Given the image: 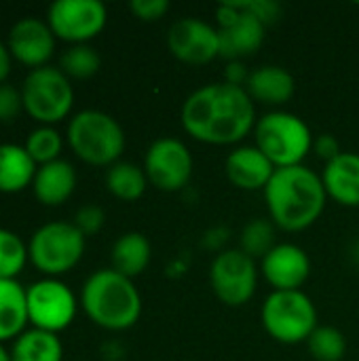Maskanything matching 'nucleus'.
<instances>
[{"label":"nucleus","instance_id":"35","mask_svg":"<svg viewBox=\"0 0 359 361\" xmlns=\"http://www.w3.org/2000/svg\"><path fill=\"white\" fill-rule=\"evenodd\" d=\"M313 148H315V152L320 154V159H324L326 163L334 161V159L343 152L339 140H336L332 133H324V135H320L317 140H313Z\"/></svg>","mask_w":359,"mask_h":361},{"label":"nucleus","instance_id":"38","mask_svg":"<svg viewBox=\"0 0 359 361\" xmlns=\"http://www.w3.org/2000/svg\"><path fill=\"white\" fill-rule=\"evenodd\" d=\"M0 361H11V353L2 347V343H0Z\"/></svg>","mask_w":359,"mask_h":361},{"label":"nucleus","instance_id":"27","mask_svg":"<svg viewBox=\"0 0 359 361\" xmlns=\"http://www.w3.org/2000/svg\"><path fill=\"white\" fill-rule=\"evenodd\" d=\"M275 224L267 218L250 220L241 231V252L250 258H264L275 247Z\"/></svg>","mask_w":359,"mask_h":361},{"label":"nucleus","instance_id":"37","mask_svg":"<svg viewBox=\"0 0 359 361\" xmlns=\"http://www.w3.org/2000/svg\"><path fill=\"white\" fill-rule=\"evenodd\" d=\"M8 74H11V51L6 44L0 42V85H4Z\"/></svg>","mask_w":359,"mask_h":361},{"label":"nucleus","instance_id":"9","mask_svg":"<svg viewBox=\"0 0 359 361\" xmlns=\"http://www.w3.org/2000/svg\"><path fill=\"white\" fill-rule=\"evenodd\" d=\"M28 322L36 330L57 334L66 330L76 315V296L59 279L49 277L32 283L25 290Z\"/></svg>","mask_w":359,"mask_h":361},{"label":"nucleus","instance_id":"24","mask_svg":"<svg viewBox=\"0 0 359 361\" xmlns=\"http://www.w3.org/2000/svg\"><path fill=\"white\" fill-rule=\"evenodd\" d=\"M63 347L57 334L44 330H25L11 349V361H61Z\"/></svg>","mask_w":359,"mask_h":361},{"label":"nucleus","instance_id":"15","mask_svg":"<svg viewBox=\"0 0 359 361\" xmlns=\"http://www.w3.org/2000/svg\"><path fill=\"white\" fill-rule=\"evenodd\" d=\"M55 34L49 23L38 17L19 19L8 32V51L21 63L40 68L53 55Z\"/></svg>","mask_w":359,"mask_h":361},{"label":"nucleus","instance_id":"4","mask_svg":"<svg viewBox=\"0 0 359 361\" xmlns=\"http://www.w3.org/2000/svg\"><path fill=\"white\" fill-rule=\"evenodd\" d=\"M256 148L275 165L279 167H294L303 165L305 157L313 148V133L309 125L284 110H275L258 118L256 127Z\"/></svg>","mask_w":359,"mask_h":361},{"label":"nucleus","instance_id":"5","mask_svg":"<svg viewBox=\"0 0 359 361\" xmlns=\"http://www.w3.org/2000/svg\"><path fill=\"white\" fill-rule=\"evenodd\" d=\"M68 142L78 159L91 165H114L125 150L123 127L102 110H83L68 125Z\"/></svg>","mask_w":359,"mask_h":361},{"label":"nucleus","instance_id":"3","mask_svg":"<svg viewBox=\"0 0 359 361\" xmlns=\"http://www.w3.org/2000/svg\"><path fill=\"white\" fill-rule=\"evenodd\" d=\"M80 305L89 319L104 330L123 332L138 324L142 298L133 281L114 269L95 271L83 286Z\"/></svg>","mask_w":359,"mask_h":361},{"label":"nucleus","instance_id":"14","mask_svg":"<svg viewBox=\"0 0 359 361\" xmlns=\"http://www.w3.org/2000/svg\"><path fill=\"white\" fill-rule=\"evenodd\" d=\"M262 275L277 292L300 290L311 275L309 254L294 243H277L262 258Z\"/></svg>","mask_w":359,"mask_h":361},{"label":"nucleus","instance_id":"33","mask_svg":"<svg viewBox=\"0 0 359 361\" xmlns=\"http://www.w3.org/2000/svg\"><path fill=\"white\" fill-rule=\"evenodd\" d=\"M131 13L142 21H157L169 11L167 0H131Z\"/></svg>","mask_w":359,"mask_h":361},{"label":"nucleus","instance_id":"25","mask_svg":"<svg viewBox=\"0 0 359 361\" xmlns=\"http://www.w3.org/2000/svg\"><path fill=\"white\" fill-rule=\"evenodd\" d=\"M148 184L146 171L142 167H138L135 163H127V161H118L114 165H110L108 173H106V186L108 190L123 201H135L144 195Z\"/></svg>","mask_w":359,"mask_h":361},{"label":"nucleus","instance_id":"6","mask_svg":"<svg viewBox=\"0 0 359 361\" xmlns=\"http://www.w3.org/2000/svg\"><path fill=\"white\" fill-rule=\"evenodd\" d=\"M267 334L281 345L307 343L317 328V309L303 290H273L260 311Z\"/></svg>","mask_w":359,"mask_h":361},{"label":"nucleus","instance_id":"30","mask_svg":"<svg viewBox=\"0 0 359 361\" xmlns=\"http://www.w3.org/2000/svg\"><path fill=\"white\" fill-rule=\"evenodd\" d=\"M61 146H63V142H61L59 131H55L49 125L34 129L28 135V142H25L28 154L34 159V163H40V165H47L51 161H57L59 159V152H61Z\"/></svg>","mask_w":359,"mask_h":361},{"label":"nucleus","instance_id":"20","mask_svg":"<svg viewBox=\"0 0 359 361\" xmlns=\"http://www.w3.org/2000/svg\"><path fill=\"white\" fill-rule=\"evenodd\" d=\"M294 76L281 66H262L250 72V78L245 82V91L252 99L273 106L286 104L294 95Z\"/></svg>","mask_w":359,"mask_h":361},{"label":"nucleus","instance_id":"22","mask_svg":"<svg viewBox=\"0 0 359 361\" xmlns=\"http://www.w3.org/2000/svg\"><path fill=\"white\" fill-rule=\"evenodd\" d=\"M36 163L25 146L0 144V192H19L36 176Z\"/></svg>","mask_w":359,"mask_h":361},{"label":"nucleus","instance_id":"21","mask_svg":"<svg viewBox=\"0 0 359 361\" xmlns=\"http://www.w3.org/2000/svg\"><path fill=\"white\" fill-rule=\"evenodd\" d=\"M28 296L17 279H0V343L25 332Z\"/></svg>","mask_w":359,"mask_h":361},{"label":"nucleus","instance_id":"11","mask_svg":"<svg viewBox=\"0 0 359 361\" xmlns=\"http://www.w3.org/2000/svg\"><path fill=\"white\" fill-rule=\"evenodd\" d=\"M106 19L108 11L99 0H55L47 15L51 32L74 44H87V40L95 38Z\"/></svg>","mask_w":359,"mask_h":361},{"label":"nucleus","instance_id":"2","mask_svg":"<svg viewBox=\"0 0 359 361\" xmlns=\"http://www.w3.org/2000/svg\"><path fill=\"white\" fill-rule=\"evenodd\" d=\"M264 201L275 226L298 233L320 220L328 192L322 176L305 165L279 167L264 188Z\"/></svg>","mask_w":359,"mask_h":361},{"label":"nucleus","instance_id":"31","mask_svg":"<svg viewBox=\"0 0 359 361\" xmlns=\"http://www.w3.org/2000/svg\"><path fill=\"white\" fill-rule=\"evenodd\" d=\"M106 222V216H104V209L97 207V205H83L76 216H74V226L87 237V235H93L97 233Z\"/></svg>","mask_w":359,"mask_h":361},{"label":"nucleus","instance_id":"32","mask_svg":"<svg viewBox=\"0 0 359 361\" xmlns=\"http://www.w3.org/2000/svg\"><path fill=\"white\" fill-rule=\"evenodd\" d=\"M21 108H23L21 91H17L11 85H0V123L13 121Z\"/></svg>","mask_w":359,"mask_h":361},{"label":"nucleus","instance_id":"26","mask_svg":"<svg viewBox=\"0 0 359 361\" xmlns=\"http://www.w3.org/2000/svg\"><path fill=\"white\" fill-rule=\"evenodd\" d=\"M307 345L315 361H343L347 353V338L334 326H317Z\"/></svg>","mask_w":359,"mask_h":361},{"label":"nucleus","instance_id":"13","mask_svg":"<svg viewBox=\"0 0 359 361\" xmlns=\"http://www.w3.org/2000/svg\"><path fill=\"white\" fill-rule=\"evenodd\" d=\"M167 47L171 55L190 66H203L220 57L218 27L197 17L178 19L167 32Z\"/></svg>","mask_w":359,"mask_h":361},{"label":"nucleus","instance_id":"7","mask_svg":"<svg viewBox=\"0 0 359 361\" xmlns=\"http://www.w3.org/2000/svg\"><path fill=\"white\" fill-rule=\"evenodd\" d=\"M85 254V235L74 222L42 224L30 239L28 256L44 275H63L74 269Z\"/></svg>","mask_w":359,"mask_h":361},{"label":"nucleus","instance_id":"16","mask_svg":"<svg viewBox=\"0 0 359 361\" xmlns=\"http://www.w3.org/2000/svg\"><path fill=\"white\" fill-rule=\"evenodd\" d=\"M226 178L241 190H264L275 173V165L256 148L239 146L226 157Z\"/></svg>","mask_w":359,"mask_h":361},{"label":"nucleus","instance_id":"17","mask_svg":"<svg viewBox=\"0 0 359 361\" xmlns=\"http://www.w3.org/2000/svg\"><path fill=\"white\" fill-rule=\"evenodd\" d=\"M218 34H220V57L229 61H239L241 57H248L262 47L267 25L258 17L248 13L241 2L239 19L226 27H218Z\"/></svg>","mask_w":359,"mask_h":361},{"label":"nucleus","instance_id":"18","mask_svg":"<svg viewBox=\"0 0 359 361\" xmlns=\"http://www.w3.org/2000/svg\"><path fill=\"white\" fill-rule=\"evenodd\" d=\"M324 188L328 197L345 207H359V154L341 152L334 161L326 163Z\"/></svg>","mask_w":359,"mask_h":361},{"label":"nucleus","instance_id":"19","mask_svg":"<svg viewBox=\"0 0 359 361\" xmlns=\"http://www.w3.org/2000/svg\"><path fill=\"white\" fill-rule=\"evenodd\" d=\"M34 195L44 205H61L66 203L76 188V169L72 163L57 159L47 165H40L34 176Z\"/></svg>","mask_w":359,"mask_h":361},{"label":"nucleus","instance_id":"34","mask_svg":"<svg viewBox=\"0 0 359 361\" xmlns=\"http://www.w3.org/2000/svg\"><path fill=\"white\" fill-rule=\"evenodd\" d=\"M243 8L258 17L264 25H271L281 17V4L273 0H248L243 2Z\"/></svg>","mask_w":359,"mask_h":361},{"label":"nucleus","instance_id":"1","mask_svg":"<svg viewBox=\"0 0 359 361\" xmlns=\"http://www.w3.org/2000/svg\"><path fill=\"white\" fill-rule=\"evenodd\" d=\"M180 121L195 140L229 146L241 142L256 127V108L245 87L224 80L190 93L182 106Z\"/></svg>","mask_w":359,"mask_h":361},{"label":"nucleus","instance_id":"10","mask_svg":"<svg viewBox=\"0 0 359 361\" xmlns=\"http://www.w3.org/2000/svg\"><path fill=\"white\" fill-rule=\"evenodd\" d=\"M209 281L222 305L243 307L252 300L258 286L256 260L241 250H224L209 267Z\"/></svg>","mask_w":359,"mask_h":361},{"label":"nucleus","instance_id":"29","mask_svg":"<svg viewBox=\"0 0 359 361\" xmlns=\"http://www.w3.org/2000/svg\"><path fill=\"white\" fill-rule=\"evenodd\" d=\"M28 260L25 243L11 231L0 228V279H15Z\"/></svg>","mask_w":359,"mask_h":361},{"label":"nucleus","instance_id":"28","mask_svg":"<svg viewBox=\"0 0 359 361\" xmlns=\"http://www.w3.org/2000/svg\"><path fill=\"white\" fill-rule=\"evenodd\" d=\"M61 72L66 76H74V78H89L93 76L99 66V53L89 47V44H72L63 55H61V63H59Z\"/></svg>","mask_w":359,"mask_h":361},{"label":"nucleus","instance_id":"36","mask_svg":"<svg viewBox=\"0 0 359 361\" xmlns=\"http://www.w3.org/2000/svg\"><path fill=\"white\" fill-rule=\"evenodd\" d=\"M248 78H250V74L245 72V66L241 61H231L229 63V68H226V82L241 87L243 82H248Z\"/></svg>","mask_w":359,"mask_h":361},{"label":"nucleus","instance_id":"23","mask_svg":"<svg viewBox=\"0 0 359 361\" xmlns=\"http://www.w3.org/2000/svg\"><path fill=\"white\" fill-rule=\"evenodd\" d=\"M112 269L129 279L142 275L152 258L150 241L142 233H125L112 245Z\"/></svg>","mask_w":359,"mask_h":361},{"label":"nucleus","instance_id":"8","mask_svg":"<svg viewBox=\"0 0 359 361\" xmlns=\"http://www.w3.org/2000/svg\"><path fill=\"white\" fill-rule=\"evenodd\" d=\"M21 97L28 114L42 125L66 118L74 104V91L68 76L53 66L34 68L23 80Z\"/></svg>","mask_w":359,"mask_h":361},{"label":"nucleus","instance_id":"12","mask_svg":"<svg viewBox=\"0 0 359 361\" xmlns=\"http://www.w3.org/2000/svg\"><path fill=\"white\" fill-rule=\"evenodd\" d=\"M144 171L148 182L159 190H182L193 176V154L184 142L176 137H161L150 144L144 157Z\"/></svg>","mask_w":359,"mask_h":361}]
</instances>
